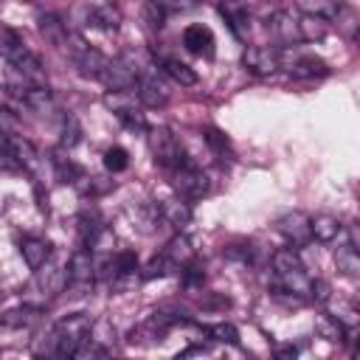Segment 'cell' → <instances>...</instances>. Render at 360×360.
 Segmentation results:
<instances>
[{"label":"cell","instance_id":"1","mask_svg":"<svg viewBox=\"0 0 360 360\" xmlns=\"http://www.w3.org/2000/svg\"><path fill=\"white\" fill-rule=\"evenodd\" d=\"M93 329L90 315L73 312L53 323V329L45 338V346H37V354H56V357H73V352L87 340Z\"/></svg>","mask_w":360,"mask_h":360},{"label":"cell","instance_id":"2","mask_svg":"<svg viewBox=\"0 0 360 360\" xmlns=\"http://www.w3.org/2000/svg\"><path fill=\"white\" fill-rule=\"evenodd\" d=\"M0 56L22 76V82H28V84H48L39 56H37V53L22 42V37H20L11 25H6V22H0Z\"/></svg>","mask_w":360,"mask_h":360},{"label":"cell","instance_id":"3","mask_svg":"<svg viewBox=\"0 0 360 360\" xmlns=\"http://www.w3.org/2000/svg\"><path fill=\"white\" fill-rule=\"evenodd\" d=\"M273 273H276V290L290 292L292 298H309V273L298 256L295 248H281L273 253Z\"/></svg>","mask_w":360,"mask_h":360},{"label":"cell","instance_id":"4","mask_svg":"<svg viewBox=\"0 0 360 360\" xmlns=\"http://www.w3.org/2000/svg\"><path fill=\"white\" fill-rule=\"evenodd\" d=\"M59 51H62V53L73 62V68H76L82 76H87V79H101L104 70H107V65H110V59H107L101 51H96L93 45H87L84 37L76 34V31H68V37H65V42H62Z\"/></svg>","mask_w":360,"mask_h":360},{"label":"cell","instance_id":"5","mask_svg":"<svg viewBox=\"0 0 360 360\" xmlns=\"http://www.w3.org/2000/svg\"><path fill=\"white\" fill-rule=\"evenodd\" d=\"M146 132H149V152L158 166H163L166 172H174L183 163H188V155L183 152L177 135L169 127H158V129H146Z\"/></svg>","mask_w":360,"mask_h":360},{"label":"cell","instance_id":"6","mask_svg":"<svg viewBox=\"0 0 360 360\" xmlns=\"http://www.w3.org/2000/svg\"><path fill=\"white\" fill-rule=\"evenodd\" d=\"M0 160L6 166H11V169H20V172H37L39 152L28 138L11 135V132H0Z\"/></svg>","mask_w":360,"mask_h":360},{"label":"cell","instance_id":"7","mask_svg":"<svg viewBox=\"0 0 360 360\" xmlns=\"http://www.w3.org/2000/svg\"><path fill=\"white\" fill-rule=\"evenodd\" d=\"M135 96L143 107H163L169 101V90H166V82L160 79V70L158 65L152 62L146 70L138 73L135 79Z\"/></svg>","mask_w":360,"mask_h":360},{"label":"cell","instance_id":"8","mask_svg":"<svg viewBox=\"0 0 360 360\" xmlns=\"http://www.w3.org/2000/svg\"><path fill=\"white\" fill-rule=\"evenodd\" d=\"M169 174H172V186L177 188V194H180L183 200H200V197L208 194V177H205V172H202L200 166H194L191 160L183 163L180 169L169 172Z\"/></svg>","mask_w":360,"mask_h":360},{"label":"cell","instance_id":"9","mask_svg":"<svg viewBox=\"0 0 360 360\" xmlns=\"http://www.w3.org/2000/svg\"><path fill=\"white\" fill-rule=\"evenodd\" d=\"M242 65L253 76H273L281 68V51L276 45H248L242 51Z\"/></svg>","mask_w":360,"mask_h":360},{"label":"cell","instance_id":"10","mask_svg":"<svg viewBox=\"0 0 360 360\" xmlns=\"http://www.w3.org/2000/svg\"><path fill=\"white\" fill-rule=\"evenodd\" d=\"M65 273H68V284H70V287H90L93 278H96V259H93V250L84 248V245H82L79 250H73L70 259H68ZM68 284H65V287H68Z\"/></svg>","mask_w":360,"mask_h":360},{"label":"cell","instance_id":"11","mask_svg":"<svg viewBox=\"0 0 360 360\" xmlns=\"http://www.w3.org/2000/svg\"><path fill=\"white\" fill-rule=\"evenodd\" d=\"M276 225H278V233L292 248H304L312 239V233H309V217L304 211H287V214H281L276 219Z\"/></svg>","mask_w":360,"mask_h":360},{"label":"cell","instance_id":"12","mask_svg":"<svg viewBox=\"0 0 360 360\" xmlns=\"http://www.w3.org/2000/svg\"><path fill=\"white\" fill-rule=\"evenodd\" d=\"M217 11L225 17L231 34L236 39H248V31H250V14H248V6L245 0H214Z\"/></svg>","mask_w":360,"mask_h":360},{"label":"cell","instance_id":"13","mask_svg":"<svg viewBox=\"0 0 360 360\" xmlns=\"http://www.w3.org/2000/svg\"><path fill=\"white\" fill-rule=\"evenodd\" d=\"M267 28H270L276 45H295V42H301V37H298V17L292 11H287V8H278L276 14H270Z\"/></svg>","mask_w":360,"mask_h":360},{"label":"cell","instance_id":"14","mask_svg":"<svg viewBox=\"0 0 360 360\" xmlns=\"http://www.w3.org/2000/svg\"><path fill=\"white\" fill-rule=\"evenodd\" d=\"M309 233H312V239L329 245V242L346 239L349 236V228L338 217H332V214H315V217H309Z\"/></svg>","mask_w":360,"mask_h":360},{"label":"cell","instance_id":"15","mask_svg":"<svg viewBox=\"0 0 360 360\" xmlns=\"http://www.w3.org/2000/svg\"><path fill=\"white\" fill-rule=\"evenodd\" d=\"M183 48L188 53H194V56L211 59L214 56V34H211V28L208 25H200V22L186 25L183 28Z\"/></svg>","mask_w":360,"mask_h":360},{"label":"cell","instance_id":"16","mask_svg":"<svg viewBox=\"0 0 360 360\" xmlns=\"http://www.w3.org/2000/svg\"><path fill=\"white\" fill-rule=\"evenodd\" d=\"M51 253H53V248H51V242L42 239V236H22V239H20V256H22V262L28 264V270L45 267V264L51 262Z\"/></svg>","mask_w":360,"mask_h":360},{"label":"cell","instance_id":"17","mask_svg":"<svg viewBox=\"0 0 360 360\" xmlns=\"http://www.w3.org/2000/svg\"><path fill=\"white\" fill-rule=\"evenodd\" d=\"M155 65H158V70L160 73H166L172 82H177L180 87H194L197 84V73L186 65V62H180V59H174V56H155Z\"/></svg>","mask_w":360,"mask_h":360},{"label":"cell","instance_id":"18","mask_svg":"<svg viewBox=\"0 0 360 360\" xmlns=\"http://www.w3.org/2000/svg\"><path fill=\"white\" fill-rule=\"evenodd\" d=\"M335 264L349 278H357L360 276V253H357V248H354V242L349 236L338 242V248H335Z\"/></svg>","mask_w":360,"mask_h":360},{"label":"cell","instance_id":"19","mask_svg":"<svg viewBox=\"0 0 360 360\" xmlns=\"http://www.w3.org/2000/svg\"><path fill=\"white\" fill-rule=\"evenodd\" d=\"M290 76L292 79H315V76H326L329 73V68H326V62L321 59V56H315V53H307V56H295L292 62H290Z\"/></svg>","mask_w":360,"mask_h":360},{"label":"cell","instance_id":"20","mask_svg":"<svg viewBox=\"0 0 360 360\" xmlns=\"http://www.w3.org/2000/svg\"><path fill=\"white\" fill-rule=\"evenodd\" d=\"M158 217L180 231V228H186L191 222V205L180 202V200H163V202H158Z\"/></svg>","mask_w":360,"mask_h":360},{"label":"cell","instance_id":"21","mask_svg":"<svg viewBox=\"0 0 360 360\" xmlns=\"http://www.w3.org/2000/svg\"><path fill=\"white\" fill-rule=\"evenodd\" d=\"M163 256L172 262V267H174V270H180V267H183V264H188V262H191L197 253H194L191 242H188L183 233H177L174 239H169V242H166V248H163Z\"/></svg>","mask_w":360,"mask_h":360},{"label":"cell","instance_id":"22","mask_svg":"<svg viewBox=\"0 0 360 360\" xmlns=\"http://www.w3.org/2000/svg\"><path fill=\"white\" fill-rule=\"evenodd\" d=\"M292 3H295V8H298L301 14H309V17H321V20L332 22L343 0H292Z\"/></svg>","mask_w":360,"mask_h":360},{"label":"cell","instance_id":"23","mask_svg":"<svg viewBox=\"0 0 360 360\" xmlns=\"http://www.w3.org/2000/svg\"><path fill=\"white\" fill-rule=\"evenodd\" d=\"M87 22L96 25V28H104V31H118L121 25V11L112 6V3H104V6H96L87 11Z\"/></svg>","mask_w":360,"mask_h":360},{"label":"cell","instance_id":"24","mask_svg":"<svg viewBox=\"0 0 360 360\" xmlns=\"http://www.w3.org/2000/svg\"><path fill=\"white\" fill-rule=\"evenodd\" d=\"M326 34H329V22L326 20L309 17V14L298 17V37H301V42H321Z\"/></svg>","mask_w":360,"mask_h":360},{"label":"cell","instance_id":"25","mask_svg":"<svg viewBox=\"0 0 360 360\" xmlns=\"http://www.w3.org/2000/svg\"><path fill=\"white\" fill-rule=\"evenodd\" d=\"M39 31H42V37L53 45V48H62V42H65V37H68V22H62L56 14H42L39 17Z\"/></svg>","mask_w":360,"mask_h":360},{"label":"cell","instance_id":"26","mask_svg":"<svg viewBox=\"0 0 360 360\" xmlns=\"http://www.w3.org/2000/svg\"><path fill=\"white\" fill-rule=\"evenodd\" d=\"M315 329H318V335L321 338H326V340H343V335L349 332L335 315H329V312H323V315H318V321H315Z\"/></svg>","mask_w":360,"mask_h":360},{"label":"cell","instance_id":"27","mask_svg":"<svg viewBox=\"0 0 360 360\" xmlns=\"http://www.w3.org/2000/svg\"><path fill=\"white\" fill-rule=\"evenodd\" d=\"M346 37H357V11L349 6V3H340V8H338V14H335V20H332Z\"/></svg>","mask_w":360,"mask_h":360},{"label":"cell","instance_id":"28","mask_svg":"<svg viewBox=\"0 0 360 360\" xmlns=\"http://www.w3.org/2000/svg\"><path fill=\"white\" fill-rule=\"evenodd\" d=\"M208 338L214 343H228V346H239V329L233 323H214V326H205Z\"/></svg>","mask_w":360,"mask_h":360},{"label":"cell","instance_id":"29","mask_svg":"<svg viewBox=\"0 0 360 360\" xmlns=\"http://www.w3.org/2000/svg\"><path fill=\"white\" fill-rule=\"evenodd\" d=\"M115 118H118L127 129H132V132H146V129H149V124H146V118H143V112H141L138 107L118 110V112H115Z\"/></svg>","mask_w":360,"mask_h":360},{"label":"cell","instance_id":"30","mask_svg":"<svg viewBox=\"0 0 360 360\" xmlns=\"http://www.w3.org/2000/svg\"><path fill=\"white\" fill-rule=\"evenodd\" d=\"M127 166H129V155H127L124 146H110V149L104 152V169H107V172L118 174V172H124Z\"/></svg>","mask_w":360,"mask_h":360},{"label":"cell","instance_id":"31","mask_svg":"<svg viewBox=\"0 0 360 360\" xmlns=\"http://www.w3.org/2000/svg\"><path fill=\"white\" fill-rule=\"evenodd\" d=\"M174 267H172V262L163 256V253H158V256H152L149 259V264L143 267V273H141V278L143 281H149V278H163V276H169Z\"/></svg>","mask_w":360,"mask_h":360},{"label":"cell","instance_id":"32","mask_svg":"<svg viewBox=\"0 0 360 360\" xmlns=\"http://www.w3.org/2000/svg\"><path fill=\"white\" fill-rule=\"evenodd\" d=\"M79 141H82L79 121H76L73 115H62V146H65V149H73Z\"/></svg>","mask_w":360,"mask_h":360},{"label":"cell","instance_id":"33","mask_svg":"<svg viewBox=\"0 0 360 360\" xmlns=\"http://www.w3.org/2000/svg\"><path fill=\"white\" fill-rule=\"evenodd\" d=\"M205 143H208V146L214 149V155H219V158H222V155L231 149L228 138H225V135H222L217 127H208V129H205Z\"/></svg>","mask_w":360,"mask_h":360},{"label":"cell","instance_id":"34","mask_svg":"<svg viewBox=\"0 0 360 360\" xmlns=\"http://www.w3.org/2000/svg\"><path fill=\"white\" fill-rule=\"evenodd\" d=\"M146 22H149V28L163 25V6L160 3H146Z\"/></svg>","mask_w":360,"mask_h":360},{"label":"cell","instance_id":"35","mask_svg":"<svg viewBox=\"0 0 360 360\" xmlns=\"http://www.w3.org/2000/svg\"><path fill=\"white\" fill-rule=\"evenodd\" d=\"M158 3L163 6V11H191L200 6L197 0H158Z\"/></svg>","mask_w":360,"mask_h":360},{"label":"cell","instance_id":"36","mask_svg":"<svg viewBox=\"0 0 360 360\" xmlns=\"http://www.w3.org/2000/svg\"><path fill=\"white\" fill-rule=\"evenodd\" d=\"M276 354H278V357H295V354H298V349H295V346H284V349H278Z\"/></svg>","mask_w":360,"mask_h":360}]
</instances>
